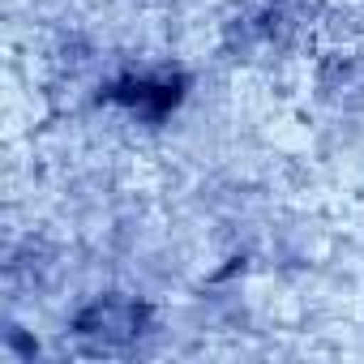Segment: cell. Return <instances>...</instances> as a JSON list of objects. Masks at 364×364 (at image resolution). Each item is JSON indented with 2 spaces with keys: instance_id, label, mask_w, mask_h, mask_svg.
I'll list each match as a JSON object with an SVG mask.
<instances>
[{
  "instance_id": "1",
  "label": "cell",
  "mask_w": 364,
  "mask_h": 364,
  "mask_svg": "<svg viewBox=\"0 0 364 364\" xmlns=\"http://www.w3.org/2000/svg\"><path fill=\"white\" fill-rule=\"evenodd\" d=\"M112 99H120V103H129L133 112H141V116H163L167 107H176V99H180V82L176 77H141V82H124V86H116L112 90Z\"/></svg>"
}]
</instances>
